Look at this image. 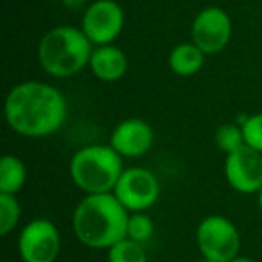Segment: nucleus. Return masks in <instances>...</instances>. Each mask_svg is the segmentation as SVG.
I'll list each match as a JSON object with an SVG mask.
<instances>
[{
	"instance_id": "1",
	"label": "nucleus",
	"mask_w": 262,
	"mask_h": 262,
	"mask_svg": "<svg viewBox=\"0 0 262 262\" xmlns=\"http://www.w3.org/2000/svg\"><path fill=\"white\" fill-rule=\"evenodd\" d=\"M67 113L65 95L43 81H24L6 95V122L27 139H43L56 133L65 124Z\"/></svg>"
},
{
	"instance_id": "2",
	"label": "nucleus",
	"mask_w": 262,
	"mask_h": 262,
	"mask_svg": "<svg viewBox=\"0 0 262 262\" xmlns=\"http://www.w3.org/2000/svg\"><path fill=\"white\" fill-rule=\"evenodd\" d=\"M129 212L113 192L86 194L77 203L72 228L77 241L92 250H110L126 237Z\"/></svg>"
},
{
	"instance_id": "3",
	"label": "nucleus",
	"mask_w": 262,
	"mask_h": 262,
	"mask_svg": "<svg viewBox=\"0 0 262 262\" xmlns=\"http://www.w3.org/2000/svg\"><path fill=\"white\" fill-rule=\"evenodd\" d=\"M94 43L81 27L59 26L47 31L38 43V61L49 76L65 79L90 65Z\"/></svg>"
},
{
	"instance_id": "4",
	"label": "nucleus",
	"mask_w": 262,
	"mask_h": 262,
	"mask_svg": "<svg viewBox=\"0 0 262 262\" xmlns=\"http://www.w3.org/2000/svg\"><path fill=\"white\" fill-rule=\"evenodd\" d=\"M69 171L72 182L84 194L113 192L124 171L122 157L110 144H92L74 155Z\"/></svg>"
},
{
	"instance_id": "5",
	"label": "nucleus",
	"mask_w": 262,
	"mask_h": 262,
	"mask_svg": "<svg viewBox=\"0 0 262 262\" xmlns=\"http://www.w3.org/2000/svg\"><path fill=\"white\" fill-rule=\"evenodd\" d=\"M196 244L201 257L214 262H230L239 255L241 235L225 215H207L196 228Z\"/></svg>"
},
{
	"instance_id": "6",
	"label": "nucleus",
	"mask_w": 262,
	"mask_h": 262,
	"mask_svg": "<svg viewBox=\"0 0 262 262\" xmlns=\"http://www.w3.org/2000/svg\"><path fill=\"white\" fill-rule=\"evenodd\" d=\"M61 251V235L51 219L29 221L18 235V253L22 262H56Z\"/></svg>"
},
{
	"instance_id": "7",
	"label": "nucleus",
	"mask_w": 262,
	"mask_h": 262,
	"mask_svg": "<svg viewBox=\"0 0 262 262\" xmlns=\"http://www.w3.org/2000/svg\"><path fill=\"white\" fill-rule=\"evenodd\" d=\"M113 194L129 214L146 212L158 201L160 183L149 169L129 167L122 171Z\"/></svg>"
},
{
	"instance_id": "8",
	"label": "nucleus",
	"mask_w": 262,
	"mask_h": 262,
	"mask_svg": "<svg viewBox=\"0 0 262 262\" xmlns=\"http://www.w3.org/2000/svg\"><path fill=\"white\" fill-rule=\"evenodd\" d=\"M81 29L95 47L112 45L124 29V9L115 0H95L81 18Z\"/></svg>"
},
{
	"instance_id": "9",
	"label": "nucleus",
	"mask_w": 262,
	"mask_h": 262,
	"mask_svg": "<svg viewBox=\"0 0 262 262\" xmlns=\"http://www.w3.org/2000/svg\"><path fill=\"white\" fill-rule=\"evenodd\" d=\"M192 43H196L205 54H217L232 38V18L221 8H205L192 20Z\"/></svg>"
},
{
	"instance_id": "10",
	"label": "nucleus",
	"mask_w": 262,
	"mask_h": 262,
	"mask_svg": "<svg viewBox=\"0 0 262 262\" xmlns=\"http://www.w3.org/2000/svg\"><path fill=\"white\" fill-rule=\"evenodd\" d=\"M225 178L235 192L258 194L262 189V153L244 144L225 158Z\"/></svg>"
},
{
	"instance_id": "11",
	"label": "nucleus",
	"mask_w": 262,
	"mask_h": 262,
	"mask_svg": "<svg viewBox=\"0 0 262 262\" xmlns=\"http://www.w3.org/2000/svg\"><path fill=\"white\" fill-rule=\"evenodd\" d=\"M155 131L146 120L131 117L119 122L112 131L110 146L122 158H139L153 147Z\"/></svg>"
},
{
	"instance_id": "12",
	"label": "nucleus",
	"mask_w": 262,
	"mask_h": 262,
	"mask_svg": "<svg viewBox=\"0 0 262 262\" xmlns=\"http://www.w3.org/2000/svg\"><path fill=\"white\" fill-rule=\"evenodd\" d=\"M88 67L97 79L113 83L126 76L129 61L122 49H119L117 45H99V47H94Z\"/></svg>"
},
{
	"instance_id": "13",
	"label": "nucleus",
	"mask_w": 262,
	"mask_h": 262,
	"mask_svg": "<svg viewBox=\"0 0 262 262\" xmlns=\"http://www.w3.org/2000/svg\"><path fill=\"white\" fill-rule=\"evenodd\" d=\"M205 52L196 43H178L169 52V69L180 77H190L198 74L205 65Z\"/></svg>"
},
{
	"instance_id": "14",
	"label": "nucleus",
	"mask_w": 262,
	"mask_h": 262,
	"mask_svg": "<svg viewBox=\"0 0 262 262\" xmlns=\"http://www.w3.org/2000/svg\"><path fill=\"white\" fill-rule=\"evenodd\" d=\"M27 182V167L15 155H4L0 160V194H16Z\"/></svg>"
},
{
	"instance_id": "15",
	"label": "nucleus",
	"mask_w": 262,
	"mask_h": 262,
	"mask_svg": "<svg viewBox=\"0 0 262 262\" xmlns=\"http://www.w3.org/2000/svg\"><path fill=\"white\" fill-rule=\"evenodd\" d=\"M108 262H147L144 244L124 237L108 250Z\"/></svg>"
},
{
	"instance_id": "16",
	"label": "nucleus",
	"mask_w": 262,
	"mask_h": 262,
	"mask_svg": "<svg viewBox=\"0 0 262 262\" xmlns=\"http://www.w3.org/2000/svg\"><path fill=\"white\" fill-rule=\"evenodd\" d=\"M20 217H22V208L13 194H0V233L9 235L16 228Z\"/></svg>"
},
{
	"instance_id": "17",
	"label": "nucleus",
	"mask_w": 262,
	"mask_h": 262,
	"mask_svg": "<svg viewBox=\"0 0 262 262\" xmlns=\"http://www.w3.org/2000/svg\"><path fill=\"white\" fill-rule=\"evenodd\" d=\"M155 233V223L146 212H133L127 219V230L126 237L135 243H147Z\"/></svg>"
},
{
	"instance_id": "18",
	"label": "nucleus",
	"mask_w": 262,
	"mask_h": 262,
	"mask_svg": "<svg viewBox=\"0 0 262 262\" xmlns=\"http://www.w3.org/2000/svg\"><path fill=\"white\" fill-rule=\"evenodd\" d=\"M215 144L225 155H230L244 146L243 127L237 124H223L215 129Z\"/></svg>"
},
{
	"instance_id": "19",
	"label": "nucleus",
	"mask_w": 262,
	"mask_h": 262,
	"mask_svg": "<svg viewBox=\"0 0 262 262\" xmlns=\"http://www.w3.org/2000/svg\"><path fill=\"white\" fill-rule=\"evenodd\" d=\"M241 127H243L244 144L251 149L262 153V112L246 117Z\"/></svg>"
},
{
	"instance_id": "20",
	"label": "nucleus",
	"mask_w": 262,
	"mask_h": 262,
	"mask_svg": "<svg viewBox=\"0 0 262 262\" xmlns=\"http://www.w3.org/2000/svg\"><path fill=\"white\" fill-rule=\"evenodd\" d=\"M230 262H257L255 258H251V257H243V255H237L235 258H232Z\"/></svg>"
},
{
	"instance_id": "21",
	"label": "nucleus",
	"mask_w": 262,
	"mask_h": 262,
	"mask_svg": "<svg viewBox=\"0 0 262 262\" xmlns=\"http://www.w3.org/2000/svg\"><path fill=\"white\" fill-rule=\"evenodd\" d=\"M61 2H65L67 6H74V4H77L79 0H61Z\"/></svg>"
},
{
	"instance_id": "22",
	"label": "nucleus",
	"mask_w": 262,
	"mask_h": 262,
	"mask_svg": "<svg viewBox=\"0 0 262 262\" xmlns=\"http://www.w3.org/2000/svg\"><path fill=\"white\" fill-rule=\"evenodd\" d=\"M258 208H260V212H262V189L258 190Z\"/></svg>"
},
{
	"instance_id": "23",
	"label": "nucleus",
	"mask_w": 262,
	"mask_h": 262,
	"mask_svg": "<svg viewBox=\"0 0 262 262\" xmlns=\"http://www.w3.org/2000/svg\"><path fill=\"white\" fill-rule=\"evenodd\" d=\"M200 262H214V260H208V258H201Z\"/></svg>"
}]
</instances>
